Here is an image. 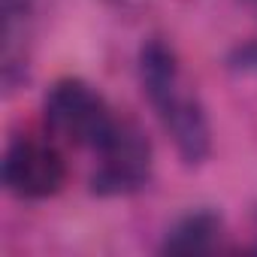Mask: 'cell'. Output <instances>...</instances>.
<instances>
[{"label": "cell", "mask_w": 257, "mask_h": 257, "mask_svg": "<svg viewBox=\"0 0 257 257\" xmlns=\"http://www.w3.org/2000/svg\"><path fill=\"white\" fill-rule=\"evenodd\" d=\"M143 91L188 167H200L212 155V127L200 97L188 88L176 52L164 40H149L140 49Z\"/></svg>", "instance_id": "cell-1"}, {"label": "cell", "mask_w": 257, "mask_h": 257, "mask_svg": "<svg viewBox=\"0 0 257 257\" xmlns=\"http://www.w3.org/2000/svg\"><path fill=\"white\" fill-rule=\"evenodd\" d=\"M43 115L49 131L58 140L91 152H97L112 137L118 124V115L109 109L106 97L85 79H73V76L58 79L49 88L43 100Z\"/></svg>", "instance_id": "cell-2"}, {"label": "cell", "mask_w": 257, "mask_h": 257, "mask_svg": "<svg viewBox=\"0 0 257 257\" xmlns=\"http://www.w3.org/2000/svg\"><path fill=\"white\" fill-rule=\"evenodd\" d=\"M97 170L91 173V191L97 197H124L149 185L152 146L134 121L118 118L112 137L97 149Z\"/></svg>", "instance_id": "cell-3"}, {"label": "cell", "mask_w": 257, "mask_h": 257, "mask_svg": "<svg viewBox=\"0 0 257 257\" xmlns=\"http://www.w3.org/2000/svg\"><path fill=\"white\" fill-rule=\"evenodd\" d=\"M67 182L64 155L40 137H13L4 152V185L19 200L55 197Z\"/></svg>", "instance_id": "cell-4"}, {"label": "cell", "mask_w": 257, "mask_h": 257, "mask_svg": "<svg viewBox=\"0 0 257 257\" xmlns=\"http://www.w3.org/2000/svg\"><path fill=\"white\" fill-rule=\"evenodd\" d=\"M221 236V218L209 209H197L173 224L161 251L167 254H203L212 251Z\"/></svg>", "instance_id": "cell-5"}, {"label": "cell", "mask_w": 257, "mask_h": 257, "mask_svg": "<svg viewBox=\"0 0 257 257\" xmlns=\"http://www.w3.org/2000/svg\"><path fill=\"white\" fill-rule=\"evenodd\" d=\"M4 13V82L13 88L25 79V22L28 0H0Z\"/></svg>", "instance_id": "cell-6"}]
</instances>
